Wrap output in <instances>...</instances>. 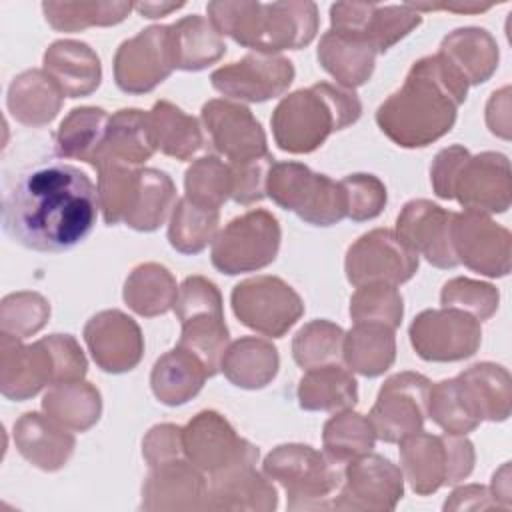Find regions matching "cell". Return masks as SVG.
I'll return each mask as SVG.
<instances>
[{
  "mask_svg": "<svg viewBox=\"0 0 512 512\" xmlns=\"http://www.w3.org/2000/svg\"><path fill=\"white\" fill-rule=\"evenodd\" d=\"M98 210V190L86 172L66 162H42L6 184L2 230L28 250L68 252L88 238Z\"/></svg>",
  "mask_w": 512,
  "mask_h": 512,
  "instance_id": "6da1fadb",
  "label": "cell"
},
{
  "mask_svg": "<svg viewBox=\"0 0 512 512\" xmlns=\"http://www.w3.org/2000/svg\"><path fill=\"white\" fill-rule=\"evenodd\" d=\"M468 88L440 54L424 56L410 66L404 84L378 106L376 124L400 148H426L454 128Z\"/></svg>",
  "mask_w": 512,
  "mask_h": 512,
  "instance_id": "7a4b0ae2",
  "label": "cell"
},
{
  "mask_svg": "<svg viewBox=\"0 0 512 512\" xmlns=\"http://www.w3.org/2000/svg\"><path fill=\"white\" fill-rule=\"evenodd\" d=\"M206 12L222 36L260 54L300 50L316 38L320 24L318 6L308 0H216L206 4Z\"/></svg>",
  "mask_w": 512,
  "mask_h": 512,
  "instance_id": "3957f363",
  "label": "cell"
},
{
  "mask_svg": "<svg viewBox=\"0 0 512 512\" xmlns=\"http://www.w3.org/2000/svg\"><path fill=\"white\" fill-rule=\"evenodd\" d=\"M362 102L354 90L316 82L284 96L270 118L274 142L290 154H310L326 138L358 122Z\"/></svg>",
  "mask_w": 512,
  "mask_h": 512,
  "instance_id": "277c9868",
  "label": "cell"
},
{
  "mask_svg": "<svg viewBox=\"0 0 512 512\" xmlns=\"http://www.w3.org/2000/svg\"><path fill=\"white\" fill-rule=\"evenodd\" d=\"M264 474L278 482L288 498V510H326L344 476L340 462L308 444L288 442L264 458Z\"/></svg>",
  "mask_w": 512,
  "mask_h": 512,
  "instance_id": "5b68a950",
  "label": "cell"
},
{
  "mask_svg": "<svg viewBox=\"0 0 512 512\" xmlns=\"http://www.w3.org/2000/svg\"><path fill=\"white\" fill-rule=\"evenodd\" d=\"M400 444V470L418 496L466 480L476 464L474 444L460 434L416 432Z\"/></svg>",
  "mask_w": 512,
  "mask_h": 512,
  "instance_id": "8992f818",
  "label": "cell"
},
{
  "mask_svg": "<svg viewBox=\"0 0 512 512\" xmlns=\"http://www.w3.org/2000/svg\"><path fill=\"white\" fill-rule=\"evenodd\" d=\"M266 196L310 226L326 228L346 218L342 184L302 162H274L268 170Z\"/></svg>",
  "mask_w": 512,
  "mask_h": 512,
  "instance_id": "52a82bcc",
  "label": "cell"
},
{
  "mask_svg": "<svg viewBox=\"0 0 512 512\" xmlns=\"http://www.w3.org/2000/svg\"><path fill=\"white\" fill-rule=\"evenodd\" d=\"M174 312L180 320L178 344L194 352L204 362L208 374L216 376L224 350L230 344L218 286L206 276L184 278Z\"/></svg>",
  "mask_w": 512,
  "mask_h": 512,
  "instance_id": "ba28073f",
  "label": "cell"
},
{
  "mask_svg": "<svg viewBox=\"0 0 512 512\" xmlns=\"http://www.w3.org/2000/svg\"><path fill=\"white\" fill-rule=\"evenodd\" d=\"M282 230L276 216L256 208L232 218L214 238L212 266L228 276L270 266L280 250Z\"/></svg>",
  "mask_w": 512,
  "mask_h": 512,
  "instance_id": "9c48e42d",
  "label": "cell"
},
{
  "mask_svg": "<svg viewBox=\"0 0 512 512\" xmlns=\"http://www.w3.org/2000/svg\"><path fill=\"white\" fill-rule=\"evenodd\" d=\"M230 304L240 324L268 338H282L304 314L300 294L282 278L268 274L238 282Z\"/></svg>",
  "mask_w": 512,
  "mask_h": 512,
  "instance_id": "30bf717a",
  "label": "cell"
},
{
  "mask_svg": "<svg viewBox=\"0 0 512 512\" xmlns=\"http://www.w3.org/2000/svg\"><path fill=\"white\" fill-rule=\"evenodd\" d=\"M418 254L390 228H374L362 234L346 250L344 272L352 286L408 282L418 270Z\"/></svg>",
  "mask_w": 512,
  "mask_h": 512,
  "instance_id": "8fae6325",
  "label": "cell"
},
{
  "mask_svg": "<svg viewBox=\"0 0 512 512\" xmlns=\"http://www.w3.org/2000/svg\"><path fill=\"white\" fill-rule=\"evenodd\" d=\"M432 382L418 372H398L378 390L368 420L376 438L386 444H398L424 428L428 416V396Z\"/></svg>",
  "mask_w": 512,
  "mask_h": 512,
  "instance_id": "7c38bea8",
  "label": "cell"
},
{
  "mask_svg": "<svg viewBox=\"0 0 512 512\" xmlns=\"http://www.w3.org/2000/svg\"><path fill=\"white\" fill-rule=\"evenodd\" d=\"M414 352L426 362H460L482 344L480 322L458 308L422 310L408 328Z\"/></svg>",
  "mask_w": 512,
  "mask_h": 512,
  "instance_id": "4fadbf2b",
  "label": "cell"
},
{
  "mask_svg": "<svg viewBox=\"0 0 512 512\" xmlns=\"http://www.w3.org/2000/svg\"><path fill=\"white\" fill-rule=\"evenodd\" d=\"M182 448L184 456L208 476L258 462V448L238 436L234 426L216 410L198 412L182 428Z\"/></svg>",
  "mask_w": 512,
  "mask_h": 512,
  "instance_id": "5bb4252c",
  "label": "cell"
},
{
  "mask_svg": "<svg viewBox=\"0 0 512 512\" xmlns=\"http://www.w3.org/2000/svg\"><path fill=\"white\" fill-rule=\"evenodd\" d=\"M404 496V474L400 466L380 454H364L346 462L342 484L330 510L388 512Z\"/></svg>",
  "mask_w": 512,
  "mask_h": 512,
  "instance_id": "9a60e30c",
  "label": "cell"
},
{
  "mask_svg": "<svg viewBox=\"0 0 512 512\" xmlns=\"http://www.w3.org/2000/svg\"><path fill=\"white\" fill-rule=\"evenodd\" d=\"M420 24L422 14L410 4L336 2L330 6V30L358 36L378 54L388 52Z\"/></svg>",
  "mask_w": 512,
  "mask_h": 512,
  "instance_id": "2e32d148",
  "label": "cell"
},
{
  "mask_svg": "<svg viewBox=\"0 0 512 512\" xmlns=\"http://www.w3.org/2000/svg\"><path fill=\"white\" fill-rule=\"evenodd\" d=\"M174 70L170 26L154 24L124 40L114 54V82L126 94H146Z\"/></svg>",
  "mask_w": 512,
  "mask_h": 512,
  "instance_id": "e0dca14e",
  "label": "cell"
},
{
  "mask_svg": "<svg viewBox=\"0 0 512 512\" xmlns=\"http://www.w3.org/2000/svg\"><path fill=\"white\" fill-rule=\"evenodd\" d=\"M294 64L282 54L252 52L210 74L214 90L236 102H266L282 96L294 82Z\"/></svg>",
  "mask_w": 512,
  "mask_h": 512,
  "instance_id": "ac0fdd59",
  "label": "cell"
},
{
  "mask_svg": "<svg viewBox=\"0 0 512 512\" xmlns=\"http://www.w3.org/2000/svg\"><path fill=\"white\" fill-rule=\"evenodd\" d=\"M452 246L458 262L482 276L504 278L510 272V230L494 222L488 214L470 210L454 212Z\"/></svg>",
  "mask_w": 512,
  "mask_h": 512,
  "instance_id": "d6986e66",
  "label": "cell"
},
{
  "mask_svg": "<svg viewBox=\"0 0 512 512\" xmlns=\"http://www.w3.org/2000/svg\"><path fill=\"white\" fill-rule=\"evenodd\" d=\"M200 120L212 146L228 162H244L268 154L266 132L242 102L228 98L208 100L200 110Z\"/></svg>",
  "mask_w": 512,
  "mask_h": 512,
  "instance_id": "ffe728a7",
  "label": "cell"
},
{
  "mask_svg": "<svg viewBox=\"0 0 512 512\" xmlns=\"http://www.w3.org/2000/svg\"><path fill=\"white\" fill-rule=\"evenodd\" d=\"M452 220L454 212L444 210L432 200L418 198L402 206L394 232L432 266L450 270L460 264L452 246Z\"/></svg>",
  "mask_w": 512,
  "mask_h": 512,
  "instance_id": "44dd1931",
  "label": "cell"
},
{
  "mask_svg": "<svg viewBox=\"0 0 512 512\" xmlns=\"http://www.w3.org/2000/svg\"><path fill=\"white\" fill-rule=\"evenodd\" d=\"M84 342L94 364L108 374L134 370L144 356V336L134 318L122 310H102L84 326Z\"/></svg>",
  "mask_w": 512,
  "mask_h": 512,
  "instance_id": "7402d4cb",
  "label": "cell"
},
{
  "mask_svg": "<svg viewBox=\"0 0 512 512\" xmlns=\"http://www.w3.org/2000/svg\"><path fill=\"white\" fill-rule=\"evenodd\" d=\"M470 212L504 214L512 202L510 162L502 152L468 156L454 184V198Z\"/></svg>",
  "mask_w": 512,
  "mask_h": 512,
  "instance_id": "603a6c76",
  "label": "cell"
},
{
  "mask_svg": "<svg viewBox=\"0 0 512 512\" xmlns=\"http://www.w3.org/2000/svg\"><path fill=\"white\" fill-rule=\"evenodd\" d=\"M56 384V366L44 338L22 344L20 338L0 332V392L4 398L22 402L42 388Z\"/></svg>",
  "mask_w": 512,
  "mask_h": 512,
  "instance_id": "cb8c5ba5",
  "label": "cell"
},
{
  "mask_svg": "<svg viewBox=\"0 0 512 512\" xmlns=\"http://www.w3.org/2000/svg\"><path fill=\"white\" fill-rule=\"evenodd\" d=\"M208 480L188 458H174L150 466L142 482L140 508L148 512L204 510Z\"/></svg>",
  "mask_w": 512,
  "mask_h": 512,
  "instance_id": "d4e9b609",
  "label": "cell"
},
{
  "mask_svg": "<svg viewBox=\"0 0 512 512\" xmlns=\"http://www.w3.org/2000/svg\"><path fill=\"white\" fill-rule=\"evenodd\" d=\"M12 438L20 456L44 472L62 470L76 448L72 430L40 412H24L14 422Z\"/></svg>",
  "mask_w": 512,
  "mask_h": 512,
  "instance_id": "484cf974",
  "label": "cell"
},
{
  "mask_svg": "<svg viewBox=\"0 0 512 512\" xmlns=\"http://www.w3.org/2000/svg\"><path fill=\"white\" fill-rule=\"evenodd\" d=\"M278 508V492L272 480L256 470V464H240L210 476L204 510L272 512Z\"/></svg>",
  "mask_w": 512,
  "mask_h": 512,
  "instance_id": "4316f807",
  "label": "cell"
},
{
  "mask_svg": "<svg viewBox=\"0 0 512 512\" xmlns=\"http://www.w3.org/2000/svg\"><path fill=\"white\" fill-rule=\"evenodd\" d=\"M454 380L458 394L474 420H508L512 410V380L504 366L478 362L460 372Z\"/></svg>",
  "mask_w": 512,
  "mask_h": 512,
  "instance_id": "83f0119b",
  "label": "cell"
},
{
  "mask_svg": "<svg viewBox=\"0 0 512 512\" xmlns=\"http://www.w3.org/2000/svg\"><path fill=\"white\" fill-rule=\"evenodd\" d=\"M42 70L66 98H84L96 92L102 66L96 50L80 40H56L42 56Z\"/></svg>",
  "mask_w": 512,
  "mask_h": 512,
  "instance_id": "f1b7e54d",
  "label": "cell"
},
{
  "mask_svg": "<svg viewBox=\"0 0 512 512\" xmlns=\"http://www.w3.org/2000/svg\"><path fill=\"white\" fill-rule=\"evenodd\" d=\"M436 54H440L468 82V86L488 82L500 60L494 36L478 26H464L446 34Z\"/></svg>",
  "mask_w": 512,
  "mask_h": 512,
  "instance_id": "f546056e",
  "label": "cell"
},
{
  "mask_svg": "<svg viewBox=\"0 0 512 512\" xmlns=\"http://www.w3.org/2000/svg\"><path fill=\"white\" fill-rule=\"evenodd\" d=\"M206 378H210V374L204 362L194 352L176 344L154 362L150 388L158 402L182 406L202 390Z\"/></svg>",
  "mask_w": 512,
  "mask_h": 512,
  "instance_id": "4dcf8cb0",
  "label": "cell"
},
{
  "mask_svg": "<svg viewBox=\"0 0 512 512\" xmlns=\"http://www.w3.org/2000/svg\"><path fill=\"white\" fill-rule=\"evenodd\" d=\"M378 52L362 38L328 30L316 50L320 66L346 90L364 86L372 74Z\"/></svg>",
  "mask_w": 512,
  "mask_h": 512,
  "instance_id": "1f68e13d",
  "label": "cell"
},
{
  "mask_svg": "<svg viewBox=\"0 0 512 512\" xmlns=\"http://www.w3.org/2000/svg\"><path fill=\"white\" fill-rule=\"evenodd\" d=\"M64 94L44 70H24L12 78L6 92L10 116L30 128L48 126L62 108Z\"/></svg>",
  "mask_w": 512,
  "mask_h": 512,
  "instance_id": "d6a6232c",
  "label": "cell"
},
{
  "mask_svg": "<svg viewBox=\"0 0 512 512\" xmlns=\"http://www.w3.org/2000/svg\"><path fill=\"white\" fill-rule=\"evenodd\" d=\"M280 356L272 342L258 336H242L230 342L220 360V372L242 390L266 388L278 374Z\"/></svg>",
  "mask_w": 512,
  "mask_h": 512,
  "instance_id": "836d02e7",
  "label": "cell"
},
{
  "mask_svg": "<svg viewBox=\"0 0 512 512\" xmlns=\"http://www.w3.org/2000/svg\"><path fill=\"white\" fill-rule=\"evenodd\" d=\"M156 152L148 112L122 108L110 116L106 140L94 168L102 162L142 166Z\"/></svg>",
  "mask_w": 512,
  "mask_h": 512,
  "instance_id": "e575fe53",
  "label": "cell"
},
{
  "mask_svg": "<svg viewBox=\"0 0 512 512\" xmlns=\"http://www.w3.org/2000/svg\"><path fill=\"white\" fill-rule=\"evenodd\" d=\"M174 70L198 72L216 64L226 54V42L214 24L200 14H190L170 24Z\"/></svg>",
  "mask_w": 512,
  "mask_h": 512,
  "instance_id": "d590c367",
  "label": "cell"
},
{
  "mask_svg": "<svg viewBox=\"0 0 512 512\" xmlns=\"http://www.w3.org/2000/svg\"><path fill=\"white\" fill-rule=\"evenodd\" d=\"M296 398L300 408L308 412L352 410L358 402V382L338 362L310 368L298 382Z\"/></svg>",
  "mask_w": 512,
  "mask_h": 512,
  "instance_id": "8d00e7d4",
  "label": "cell"
},
{
  "mask_svg": "<svg viewBox=\"0 0 512 512\" xmlns=\"http://www.w3.org/2000/svg\"><path fill=\"white\" fill-rule=\"evenodd\" d=\"M110 116L104 108L98 106H80L72 108L66 118L60 122L54 134V150L60 158L96 164L106 132H108Z\"/></svg>",
  "mask_w": 512,
  "mask_h": 512,
  "instance_id": "74e56055",
  "label": "cell"
},
{
  "mask_svg": "<svg viewBox=\"0 0 512 512\" xmlns=\"http://www.w3.org/2000/svg\"><path fill=\"white\" fill-rule=\"evenodd\" d=\"M342 360L350 372L366 378L382 376L396 360L394 330L374 322L354 324L344 332Z\"/></svg>",
  "mask_w": 512,
  "mask_h": 512,
  "instance_id": "f35d334b",
  "label": "cell"
},
{
  "mask_svg": "<svg viewBox=\"0 0 512 512\" xmlns=\"http://www.w3.org/2000/svg\"><path fill=\"white\" fill-rule=\"evenodd\" d=\"M42 410L72 432H86L102 416V396L100 390L84 378L58 382L42 396Z\"/></svg>",
  "mask_w": 512,
  "mask_h": 512,
  "instance_id": "ab89813d",
  "label": "cell"
},
{
  "mask_svg": "<svg viewBox=\"0 0 512 512\" xmlns=\"http://www.w3.org/2000/svg\"><path fill=\"white\" fill-rule=\"evenodd\" d=\"M180 286L172 272L158 262L138 264L126 278L122 298L126 306L144 318L170 312L176 306Z\"/></svg>",
  "mask_w": 512,
  "mask_h": 512,
  "instance_id": "60d3db41",
  "label": "cell"
},
{
  "mask_svg": "<svg viewBox=\"0 0 512 512\" xmlns=\"http://www.w3.org/2000/svg\"><path fill=\"white\" fill-rule=\"evenodd\" d=\"M176 202V186L164 170L140 168L124 224L136 232H154L170 218Z\"/></svg>",
  "mask_w": 512,
  "mask_h": 512,
  "instance_id": "b9f144b4",
  "label": "cell"
},
{
  "mask_svg": "<svg viewBox=\"0 0 512 512\" xmlns=\"http://www.w3.org/2000/svg\"><path fill=\"white\" fill-rule=\"evenodd\" d=\"M156 150L176 160H190L202 146L200 122L168 100H158L148 110Z\"/></svg>",
  "mask_w": 512,
  "mask_h": 512,
  "instance_id": "7bdbcfd3",
  "label": "cell"
},
{
  "mask_svg": "<svg viewBox=\"0 0 512 512\" xmlns=\"http://www.w3.org/2000/svg\"><path fill=\"white\" fill-rule=\"evenodd\" d=\"M134 10L132 2H42L46 22L58 32H80L92 26L120 24Z\"/></svg>",
  "mask_w": 512,
  "mask_h": 512,
  "instance_id": "ee69618b",
  "label": "cell"
},
{
  "mask_svg": "<svg viewBox=\"0 0 512 512\" xmlns=\"http://www.w3.org/2000/svg\"><path fill=\"white\" fill-rule=\"evenodd\" d=\"M220 224V212L208 210L186 196L180 198L170 214L168 242L180 254H200L208 244L214 242Z\"/></svg>",
  "mask_w": 512,
  "mask_h": 512,
  "instance_id": "f6af8a7d",
  "label": "cell"
},
{
  "mask_svg": "<svg viewBox=\"0 0 512 512\" xmlns=\"http://www.w3.org/2000/svg\"><path fill=\"white\" fill-rule=\"evenodd\" d=\"M376 440L378 438L368 416L354 410L336 412L322 428L324 452L340 464L372 452Z\"/></svg>",
  "mask_w": 512,
  "mask_h": 512,
  "instance_id": "bcb514c9",
  "label": "cell"
},
{
  "mask_svg": "<svg viewBox=\"0 0 512 512\" xmlns=\"http://www.w3.org/2000/svg\"><path fill=\"white\" fill-rule=\"evenodd\" d=\"M186 198L194 204L220 210L232 194V172L230 164L214 154L194 160L184 174Z\"/></svg>",
  "mask_w": 512,
  "mask_h": 512,
  "instance_id": "7dc6e473",
  "label": "cell"
},
{
  "mask_svg": "<svg viewBox=\"0 0 512 512\" xmlns=\"http://www.w3.org/2000/svg\"><path fill=\"white\" fill-rule=\"evenodd\" d=\"M142 166H128L118 162H102L94 170L98 172V204L104 224L116 226L124 222L132 196L138 184Z\"/></svg>",
  "mask_w": 512,
  "mask_h": 512,
  "instance_id": "c3c4849f",
  "label": "cell"
},
{
  "mask_svg": "<svg viewBox=\"0 0 512 512\" xmlns=\"http://www.w3.org/2000/svg\"><path fill=\"white\" fill-rule=\"evenodd\" d=\"M344 330L324 318L310 320L292 338V356L302 370L336 364L342 358Z\"/></svg>",
  "mask_w": 512,
  "mask_h": 512,
  "instance_id": "681fc988",
  "label": "cell"
},
{
  "mask_svg": "<svg viewBox=\"0 0 512 512\" xmlns=\"http://www.w3.org/2000/svg\"><path fill=\"white\" fill-rule=\"evenodd\" d=\"M404 316V300L396 286L364 284L350 296V318L354 324L374 322L396 330Z\"/></svg>",
  "mask_w": 512,
  "mask_h": 512,
  "instance_id": "f907efd6",
  "label": "cell"
},
{
  "mask_svg": "<svg viewBox=\"0 0 512 512\" xmlns=\"http://www.w3.org/2000/svg\"><path fill=\"white\" fill-rule=\"evenodd\" d=\"M50 320V302L32 290L6 294L0 302V332L20 340L40 332Z\"/></svg>",
  "mask_w": 512,
  "mask_h": 512,
  "instance_id": "816d5d0a",
  "label": "cell"
},
{
  "mask_svg": "<svg viewBox=\"0 0 512 512\" xmlns=\"http://www.w3.org/2000/svg\"><path fill=\"white\" fill-rule=\"evenodd\" d=\"M440 302L444 308H458L478 322L490 320L500 304V292L490 282H480L472 278H452L442 286Z\"/></svg>",
  "mask_w": 512,
  "mask_h": 512,
  "instance_id": "f5cc1de1",
  "label": "cell"
},
{
  "mask_svg": "<svg viewBox=\"0 0 512 512\" xmlns=\"http://www.w3.org/2000/svg\"><path fill=\"white\" fill-rule=\"evenodd\" d=\"M428 416L436 426H440L448 434L466 436L468 432L480 426V422L474 420L466 410L454 378L440 380L434 386H430Z\"/></svg>",
  "mask_w": 512,
  "mask_h": 512,
  "instance_id": "db71d44e",
  "label": "cell"
},
{
  "mask_svg": "<svg viewBox=\"0 0 512 512\" xmlns=\"http://www.w3.org/2000/svg\"><path fill=\"white\" fill-rule=\"evenodd\" d=\"M346 196V218L352 222H366L376 216L386 206L388 192L384 182L366 172H354L340 180Z\"/></svg>",
  "mask_w": 512,
  "mask_h": 512,
  "instance_id": "11a10c76",
  "label": "cell"
},
{
  "mask_svg": "<svg viewBox=\"0 0 512 512\" xmlns=\"http://www.w3.org/2000/svg\"><path fill=\"white\" fill-rule=\"evenodd\" d=\"M228 164H230V172H232L230 198L242 206L260 202L266 196L268 170L274 164L272 154L268 152L258 158H250L244 162H228Z\"/></svg>",
  "mask_w": 512,
  "mask_h": 512,
  "instance_id": "9f6ffc18",
  "label": "cell"
},
{
  "mask_svg": "<svg viewBox=\"0 0 512 512\" xmlns=\"http://www.w3.org/2000/svg\"><path fill=\"white\" fill-rule=\"evenodd\" d=\"M56 366V384L82 380L88 370L86 356L78 344V340L70 334H50L44 336Z\"/></svg>",
  "mask_w": 512,
  "mask_h": 512,
  "instance_id": "6f0895ef",
  "label": "cell"
},
{
  "mask_svg": "<svg viewBox=\"0 0 512 512\" xmlns=\"http://www.w3.org/2000/svg\"><path fill=\"white\" fill-rule=\"evenodd\" d=\"M468 156H470V152L460 144L442 148L434 156L432 166H430V184L438 198H442V200L454 198V184H456L460 168Z\"/></svg>",
  "mask_w": 512,
  "mask_h": 512,
  "instance_id": "680465c9",
  "label": "cell"
},
{
  "mask_svg": "<svg viewBox=\"0 0 512 512\" xmlns=\"http://www.w3.org/2000/svg\"><path fill=\"white\" fill-rule=\"evenodd\" d=\"M184 454L182 448V426L164 422L152 426L142 440V456L148 466H156Z\"/></svg>",
  "mask_w": 512,
  "mask_h": 512,
  "instance_id": "91938a15",
  "label": "cell"
},
{
  "mask_svg": "<svg viewBox=\"0 0 512 512\" xmlns=\"http://www.w3.org/2000/svg\"><path fill=\"white\" fill-rule=\"evenodd\" d=\"M502 510L492 498L490 488L482 484H466L456 488L444 502V510Z\"/></svg>",
  "mask_w": 512,
  "mask_h": 512,
  "instance_id": "94428289",
  "label": "cell"
},
{
  "mask_svg": "<svg viewBox=\"0 0 512 512\" xmlns=\"http://www.w3.org/2000/svg\"><path fill=\"white\" fill-rule=\"evenodd\" d=\"M486 124L492 134L508 140L510 138V88L496 90L486 104Z\"/></svg>",
  "mask_w": 512,
  "mask_h": 512,
  "instance_id": "6125c7cd",
  "label": "cell"
},
{
  "mask_svg": "<svg viewBox=\"0 0 512 512\" xmlns=\"http://www.w3.org/2000/svg\"><path fill=\"white\" fill-rule=\"evenodd\" d=\"M492 498L498 502V506L502 510H510L512 508V490H510V462H504L500 466V470L494 472L492 476V486H490Z\"/></svg>",
  "mask_w": 512,
  "mask_h": 512,
  "instance_id": "be15d7a7",
  "label": "cell"
},
{
  "mask_svg": "<svg viewBox=\"0 0 512 512\" xmlns=\"http://www.w3.org/2000/svg\"><path fill=\"white\" fill-rule=\"evenodd\" d=\"M414 10L418 12H430V10H448V12H458V14H480V12H486L490 10L494 4H480V2H438V4H430V2H424V4H412L408 2Z\"/></svg>",
  "mask_w": 512,
  "mask_h": 512,
  "instance_id": "e7e4bbea",
  "label": "cell"
},
{
  "mask_svg": "<svg viewBox=\"0 0 512 512\" xmlns=\"http://www.w3.org/2000/svg\"><path fill=\"white\" fill-rule=\"evenodd\" d=\"M184 4L186 2H136L134 10L142 18L154 20V18H162V16H168L170 12H176V10L184 8Z\"/></svg>",
  "mask_w": 512,
  "mask_h": 512,
  "instance_id": "03108f58",
  "label": "cell"
}]
</instances>
